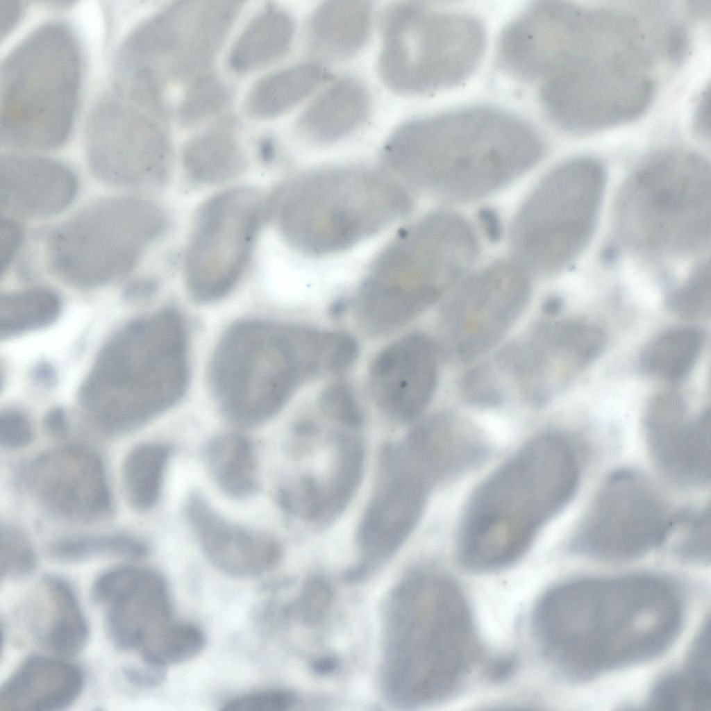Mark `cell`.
I'll return each mask as SVG.
<instances>
[{"label": "cell", "instance_id": "obj_58", "mask_svg": "<svg viewBox=\"0 0 711 711\" xmlns=\"http://www.w3.org/2000/svg\"><path fill=\"white\" fill-rule=\"evenodd\" d=\"M516 661L511 657H503L492 662L487 667L488 678L501 681L509 678L515 671Z\"/></svg>", "mask_w": 711, "mask_h": 711}, {"label": "cell", "instance_id": "obj_47", "mask_svg": "<svg viewBox=\"0 0 711 711\" xmlns=\"http://www.w3.org/2000/svg\"><path fill=\"white\" fill-rule=\"evenodd\" d=\"M321 410L338 422L351 428L360 426L363 415L352 388L338 381L328 385L321 393Z\"/></svg>", "mask_w": 711, "mask_h": 711}, {"label": "cell", "instance_id": "obj_15", "mask_svg": "<svg viewBox=\"0 0 711 711\" xmlns=\"http://www.w3.org/2000/svg\"><path fill=\"white\" fill-rule=\"evenodd\" d=\"M267 215V200L252 187L224 190L201 206L185 258L186 287L194 301L215 302L235 287Z\"/></svg>", "mask_w": 711, "mask_h": 711}, {"label": "cell", "instance_id": "obj_6", "mask_svg": "<svg viewBox=\"0 0 711 711\" xmlns=\"http://www.w3.org/2000/svg\"><path fill=\"white\" fill-rule=\"evenodd\" d=\"M329 331L262 319L231 326L209 366V383L220 410L243 427L276 415L306 381L328 372Z\"/></svg>", "mask_w": 711, "mask_h": 711}, {"label": "cell", "instance_id": "obj_4", "mask_svg": "<svg viewBox=\"0 0 711 711\" xmlns=\"http://www.w3.org/2000/svg\"><path fill=\"white\" fill-rule=\"evenodd\" d=\"M580 470L577 451L565 435L550 433L530 441L471 497L459 534L462 564L485 572L518 560L571 500Z\"/></svg>", "mask_w": 711, "mask_h": 711}, {"label": "cell", "instance_id": "obj_50", "mask_svg": "<svg viewBox=\"0 0 711 711\" xmlns=\"http://www.w3.org/2000/svg\"><path fill=\"white\" fill-rule=\"evenodd\" d=\"M33 429L27 417L22 412L8 410L0 418V443L6 449H19L33 440Z\"/></svg>", "mask_w": 711, "mask_h": 711}, {"label": "cell", "instance_id": "obj_60", "mask_svg": "<svg viewBox=\"0 0 711 711\" xmlns=\"http://www.w3.org/2000/svg\"><path fill=\"white\" fill-rule=\"evenodd\" d=\"M35 378L42 384H51L54 380V371L50 366L47 365H39L35 372Z\"/></svg>", "mask_w": 711, "mask_h": 711}, {"label": "cell", "instance_id": "obj_45", "mask_svg": "<svg viewBox=\"0 0 711 711\" xmlns=\"http://www.w3.org/2000/svg\"><path fill=\"white\" fill-rule=\"evenodd\" d=\"M669 308L686 319H699L710 311V275L709 262L692 271L687 280L668 298Z\"/></svg>", "mask_w": 711, "mask_h": 711}, {"label": "cell", "instance_id": "obj_62", "mask_svg": "<svg viewBox=\"0 0 711 711\" xmlns=\"http://www.w3.org/2000/svg\"><path fill=\"white\" fill-rule=\"evenodd\" d=\"M259 153L261 159L264 162H269L271 161L275 154V148L274 142L269 138L264 139L260 143Z\"/></svg>", "mask_w": 711, "mask_h": 711}, {"label": "cell", "instance_id": "obj_28", "mask_svg": "<svg viewBox=\"0 0 711 711\" xmlns=\"http://www.w3.org/2000/svg\"><path fill=\"white\" fill-rule=\"evenodd\" d=\"M81 668L60 658L34 655L24 660L0 691L1 710L49 711L64 709L80 696Z\"/></svg>", "mask_w": 711, "mask_h": 711}, {"label": "cell", "instance_id": "obj_3", "mask_svg": "<svg viewBox=\"0 0 711 711\" xmlns=\"http://www.w3.org/2000/svg\"><path fill=\"white\" fill-rule=\"evenodd\" d=\"M383 684L395 703L444 700L462 684L478 656L468 602L450 578L421 572L399 583L384 614Z\"/></svg>", "mask_w": 711, "mask_h": 711}, {"label": "cell", "instance_id": "obj_48", "mask_svg": "<svg viewBox=\"0 0 711 711\" xmlns=\"http://www.w3.org/2000/svg\"><path fill=\"white\" fill-rule=\"evenodd\" d=\"M296 701L291 692L283 689H267L235 697L226 701L221 708L224 711H284L292 708Z\"/></svg>", "mask_w": 711, "mask_h": 711}, {"label": "cell", "instance_id": "obj_54", "mask_svg": "<svg viewBox=\"0 0 711 711\" xmlns=\"http://www.w3.org/2000/svg\"><path fill=\"white\" fill-rule=\"evenodd\" d=\"M709 90L701 94L694 116V128L696 134L703 139L710 135V100Z\"/></svg>", "mask_w": 711, "mask_h": 711}, {"label": "cell", "instance_id": "obj_53", "mask_svg": "<svg viewBox=\"0 0 711 711\" xmlns=\"http://www.w3.org/2000/svg\"><path fill=\"white\" fill-rule=\"evenodd\" d=\"M477 216L480 228L488 240L491 242L499 241L502 237L503 226L496 210L490 207L482 208Z\"/></svg>", "mask_w": 711, "mask_h": 711}, {"label": "cell", "instance_id": "obj_64", "mask_svg": "<svg viewBox=\"0 0 711 711\" xmlns=\"http://www.w3.org/2000/svg\"><path fill=\"white\" fill-rule=\"evenodd\" d=\"M348 303L346 301L340 300L337 301L332 307L331 310L333 316H340L347 307Z\"/></svg>", "mask_w": 711, "mask_h": 711}, {"label": "cell", "instance_id": "obj_16", "mask_svg": "<svg viewBox=\"0 0 711 711\" xmlns=\"http://www.w3.org/2000/svg\"><path fill=\"white\" fill-rule=\"evenodd\" d=\"M165 124L111 90L92 106L84 127L89 167L99 181L151 190L168 180L172 164Z\"/></svg>", "mask_w": 711, "mask_h": 711}, {"label": "cell", "instance_id": "obj_24", "mask_svg": "<svg viewBox=\"0 0 711 711\" xmlns=\"http://www.w3.org/2000/svg\"><path fill=\"white\" fill-rule=\"evenodd\" d=\"M527 344L512 354L511 369L524 396L536 405L546 403L567 376L598 356L593 327L565 321L539 327Z\"/></svg>", "mask_w": 711, "mask_h": 711}, {"label": "cell", "instance_id": "obj_44", "mask_svg": "<svg viewBox=\"0 0 711 711\" xmlns=\"http://www.w3.org/2000/svg\"><path fill=\"white\" fill-rule=\"evenodd\" d=\"M710 685L687 671L661 679L653 688L650 705L664 710H705L710 705Z\"/></svg>", "mask_w": 711, "mask_h": 711}, {"label": "cell", "instance_id": "obj_29", "mask_svg": "<svg viewBox=\"0 0 711 711\" xmlns=\"http://www.w3.org/2000/svg\"><path fill=\"white\" fill-rule=\"evenodd\" d=\"M371 99L365 84L353 76L338 78L300 115L296 128L310 144L328 145L353 133L365 122Z\"/></svg>", "mask_w": 711, "mask_h": 711}, {"label": "cell", "instance_id": "obj_33", "mask_svg": "<svg viewBox=\"0 0 711 711\" xmlns=\"http://www.w3.org/2000/svg\"><path fill=\"white\" fill-rule=\"evenodd\" d=\"M183 162L187 174L201 183H221L240 175L246 159L233 122L221 121L192 138L183 149Z\"/></svg>", "mask_w": 711, "mask_h": 711}, {"label": "cell", "instance_id": "obj_8", "mask_svg": "<svg viewBox=\"0 0 711 711\" xmlns=\"http://www.w3.org/2000/svg\"><path fill=\"white\" fill-rule=\"evenodd\" d=\"M412 199L383 172L360 166L312 170L281 185L268 200L285 240L310 256L346 250L408 214Z\"/></svg>", "mask_w": 711, "mask_h": 711}, {"label": "cell", "instance_id": "obj_56", "mask_svg": "<svg viewBox=\"0 0 711 711\" xmlns=\"http://www.w3.org/2000/svg\"><path fill=\"white\" fill-rule=\"evenodd\" d=\"M687 48V37L685 30L680 26L671 29L668 37V54L674 61L681 60Z\"/></svg>", "mask_w": 711, "mask_h": 711}, {"label": "cell", "instance_id": "obj_20", "mask_svg": "<svg viewBox=\"0 0 711 711\" xmlns=\"http://www.w3.org/2000/svg\"><path fill=\"white\" fill-rule=\"evenodd\" d=\"M91 598L106 606V628L115 647L140 656L173 621L167 585L147 567L122 565L106 571L94 580Z\"/></svg>", "mask_w": 711, "mask_h": 711}, {"label": "cell", "instance_id": "obj_26", "mask_svg": "<svg viewBox=\"0 0 711 711\" xmlns=\"http://www.w3.org/2000/svg\"><path fill=\"white\" fill-rule=\"evenodd\" d=\"M386 471L388 482L367 510L359 534L362 563L371 569L392 555L412 529L430 486L408 467Z\"/></svg>", "mask_w": 711, "mask_h": 711}, {"label": "cell", "instance_id": "obj_11", "mask_svg": "<svg viewBox=\"0 0 711 711\" xmlns=\"http://www.w3.org/2000/svg\"><path fill=\"white\" fill-rule=\"evenodd\" d=\"M242 7L237 1H179L156 11L119 44L112 83L128 94L165 92L172 80L205 73Z\"/></svg>", "mask_w": 711, "mask_h": 711}, {"label": "cell", "instance_id": "obj_21", "mask_svg": "<svg viewBox=\"0 0 711 711\" xmlns=\"http://www.w3.org/2000/svg\"><path fill=\"white\" fill-rule=\"evenodd\" d=\"M24 478L37 501L57 517L89 522L111 511L103 461L87 447L70 445L46 452L30 463Z\"/></svg>", "mask_w": 711, "mask_h": 711}, {"label": "cell", "instance_id": "obj_52", "mask_svg": "<svg viewBox=\"0 0 711 711\" xmlns=\"http://www.w3.org/2000/svg\"><path fill=\"white\" fill-rule=\"evenodd\" d=\"M125 678L132 684L151 687L161 683L165 676V669L142 663V666L128 665L123 668Z\"/></svg>", "mask_w": 711, "mask_h": 711}, {"label": "cell", "instance_id": "obj_63", "mask_svg": "<svg viewBox=\"0 0 711 711\" xmlns=\"http://www.w3.org/2000/svg\"><path fill=\"white\" fill-rule=\"evenodd\" d=\"M562 306V301L559 296H549L544 302L543 311L549 315H553L558 313Z\"/></svg>", "mask_w": 711, "mask_h": 711}, {"label": "cell", "instance_id": "obj_1", "mask_svg": "<svg viewBox=\"0 0 711 711\" xmlns=\"http://www.w3.org/2000/svg\"><path fill=\"white\" fill-rule=\"evenodd\" d=\"M681 614L670 585L633 575L555 586L537 602L533 624L547 658L580 677L660 654L676 637Z\"/></svg>", "mask_w": 711, "mask_h": 711}, {"label": "cell", "instance_id": "obj_32", "mask_svg": "<svg viewBox=\"0 0 711 711\" xmlns=\"http://www.w3.org/2000/svg\"><path fill=\"white\" fill-rule=\"evenodd\" d=\"M295 33L293 17L285 10L269 7L242 31L228 56V65L237 73H249L283 58Z\"/></svg>", "mask_w": 711, "mask_h": 711}, {"label": "cell", "instance_id": "obj_35", "mask_svg": "<svg viewBox=\"0 0 711 711\" xmlns=\"http://www.w3.org/2000/svg\"><path fill=\"white\" fill-rule=\"evenodd\" d=\"M704 342V333L696 327L667 330L643 350L640 367L645 373L665 381L680 382L694 368Z\"/></svg>", "mask_w": 711, "mask_h": 711}, {"label": "cell", "instance_id": "obj_51", "mask_svg": "<svg viewBox=\"0 0 711 711\" xmlns=\"http://www.w3.org/2000/svg\"><path fill=\"white\" fill-rule=\"evenodd\" d=\"M0 253L1 274L8 269L23 242L24 231L22 224L12 217L1 218Z\"/></svg>", "mask_w": 711, "mask_h": 711}, {"label": "cell", "instance_id": "obj_59", "mask_svg": "<svg viewBox=\"0 0 711 711\" xmlns=\"http://www.w3.org/2000/svg\"><path fill=\"white\" fill-rule=\"evenodd\" d=\"M157 288V283L152 278H140L131 283L125 289L124 295L128 299H137L153 294Z\"/></svg>", "mask_w": 711, "mask_h": 711}, {"label": "cell", "instance_id": "obj_36", "mask_svg": "<svg viewBox=\"0 0 711 711\" xmlns=\"http://www.w3.org/2000/svg\"><path fill=\"white\" fill-rule=\"evenodd\" d=\"M206 458L215 480L226 494L242 499L256 492L255 455L246 437L238 433L215 437L206 446Z\"/></svg>", "mask_w": 711, "mask_h": 711}, {"label": "cell", "instance_id": "obj_10", "mask_svg": "<svg viewBox=\"0 0 711 711\" xmlns=\"http://www.w3.org/2000/svg\"><path fill=\"white\" fill-rule=\"evenodd\" d=\"M710 176L699 155L673 151L658 154L628 178L617 207L627 243L652 256H684L710 240Z\"/></svg>", "mask_w": 711, "mask_h": 711}, {"label": "cell", "instance_id": "obj_39", "mask_svg": "<svg viewBox=\"0 0 711 711\" xmlns=\"http://www.w3.org/2000/svg\"><path fill=\"white\" fill-rule=\"evenodd\" d=\"M60 308L58 295L47 289L3 295L0 301L1 337L8 338L45 327L56 319Z\"/></svg>", "mask_w": 711, "mask_h": 711}, {"label": "cell", "instance_id": "obj_5", "mask_svg": "<svg viewBox=\"0 0 711 711\" xmlns=\"http://www.w3.org/2000/svg\"><path fill=\"white\" fill-rule=\"evenodd\" d=\"M189 381L185 322L164 309L131 322L105 345L79 397L103 429L121 433L174 406Z\"/></svg>", "mask_w": 711, "mask_h": 711}, {"label": "cell", "instance_id": "obj_12", "mask_svg": "<svg viewBox=\"0 0 711 711\" xmlns=\"http://www.w3.org/2000/svg\"><path fill=\"white\" fill-rule=\"evenodd\" d=\"M605 183V169L594 158L572 159L552 169L514 217L512 258L531 276L565 269L592 235Z\"/></svg>", "mask_w": 711, "mask_h": 711}, {"label": "cell", "instance_id": "obj_18", "mask_svg": "<svg viewBox=\"0 0 711 711\" xmlns=\"http://www.w3.org/2000/svg\"><path fill=\"white\" fill-rule=\"evenodd\" d=\"M531 276L515 260H497L465 276L445 303L446 333L453 351L475 358L497 342L526 306Z\"/></svg>", "mask_w": 711, "mask_h": 711}, {"label": "cell", "instance_id": "obj_40", "mask_svg": "<svg viewBox=\"0 0 711 711\" xmlns=\"http://www.w3.org/2000/svg\"><path fill=\"white\" fill-rule=\"evenodd\" d=\"M148 551L143 542L124 535L72 536L56 541L49 548L51 557L67 562L97 557L138 559L146 556Z\"/></svg>", "mask_w": 711, "mask_h": 711}, {"label": "cell", "instance_id": "obj_9", "mask_svg": "<svg viewBox=\"0 0 711 711\" xmlns=\"http://www.w3.org/2000/svg\"><path fill=\"white\" fill-rule=\"evenodd\" d=\"M484 23L463 9L397 1L385 9L378 69L394 92L421 95L455 87L480 66Z\"/></svg>", "mask_w": 711, "mask_h": 711}, {"label": "cell", "instance_id": "obj_13", "mask_svg": "<svg viewBox=\"0 0 711 711\" xmlns=\"http://www.w3.org/2000/svg\"><path fill=\"white\" fill-rule=\"evenodd\" d=\"M167 226L164 211L149 200L135 196L103 199L49 233L47 265L71 285L99 287L131 272Z\"/></svg>", "mask_w": 711, "mask_h": 711}, {"label": "cell", "instance_id": "obj_55", "mask_svg": "<svg viewBox=\"0 0 711 711\" xmlns=\"http://www.w3.org/2000/svg\"><path fill=\"white\" fill-rule=\"evenodd\" d=\"M1 38L8 34L21 17L23 6L16 1H1Z\"/></svg>", "mask_w": 711, "mask_h": 711}, {"label": "cell", "instance_id": "obj_42", "mask_svg": "<svg viewBox=\"0 0 711 711\" xmlns=\"http://www.w3.org/2000/svg\"><path fill=\"white\" fill-rule=\"evenodd\" d=\"M231 99L230 90L217 76L203 73L192 80L178 110L179 123L192 126L221 112Z\"/></svg>", "mask_w": 711, "mask_h": 711}, {"label": "cell", "instance_id": "obj_57", "mask_svg": "<svg viewBox=\"0 0 711 711\" xmlns=\"http://www.w3.org/2000/svg\"><path fill=\"white\" fill-rule=\"evenodd\" d=\"M44 425L51 435L64 436L67 431V419L65 411L60 408L51 410L44 417Z\"/></svg>", "mask_w": 711, "mask_h": 711}, {"label": "cell", "instance_id": "obj_38", "mask_svg": "<svg viewBox=\"0 0 711 711\" xmlns=\"http://www.w3.org/2000/svg\"><path fill=\"white\" fill-rule=\"evenodd\" d=\"M170 449L165 444H139L128 454L123 466V480L128 501L139 511L157 503Z\"/></svg>", "mask_w": 711, "mask_h": 711}, {"label": "cell", "instance_id": "obj_27", "mask_svg": "<svg viewBox=\"0 0 711 711\" xmlns=\"http://www.w3.org/2000/svg\"><path fill=\"white\" fill-rule=\"evenodd\" d=\"M186 513L204 553L220 570L235 576H251L278 562L281 550L276 541L225 519L201 494H191Z\"/></svg>", "mask_w": 711, "mask_h": 711}, {"label": "cell", "instance_id": "obj_23", "mask_svg": "<svg viewBox=\"0 0 711 711\" xmlns=\"http://www.w3.org/2000/svg\"><path fill=\"white\" fill-rule=\"evenodd\" d=\"M651 455L662 472L677 483L703 486L710 480V412L689 418L674 392L654 396L644 419Z\"/></svg>", "mask_w": 711, "mask_h": 711}, {"label": "cell", "instance_id": "obj_7", "mask_svg": "<svg viewBox=\"0 0 711 711\" xmlns=\"http://www.w3.org/2000/svg\"><path fill=\"white\" fill-rule=\"evenodd\" d=\"M85 75L83 46L63 19L20 39L0 66V142L22 152L64 145L75 126Z\"/></svg>", "mask_w": 711, "mask_h": 711}, {"label": "cell", "instance_id": "obj_34", "mask_svg": "<svg viewBox=\"0 0 711 711\" xmlns=\"http://www.w3.org/2000/svg\"><path fill=\"white\" fill-rule=\"evenodd\" d=\"M317 63H303L268 74L253 84L244 108L251 117L267 119L290 110L329 78Z\"/></svg>", "mask_w": 711, "mask_h": 711}, {"label": "cell", "instance_id": "obj_37", "mask_svg": "<svg viewBox=\"0 0 711 711\" xmlns=\"http://www.w3.org/2000/svg\"><path fill=\"white\" fill-rule=\"evenodd\" d=\"M43 585L53 611L45 643L58 655H75L85 645L89 635L76 594L66 580L56 575L45 576Z\"/></svg>", "mask_w": 711, "mask_h": 711}, {"label": "cell", "instance_id": "obj_30", "mask_svg": "<svg viewBox=\"0 0 711 711\" xmlns=\"http://www.w3.org/2000/svg\"><path fill=\"white\" fill-rule=\"evenodd\" d=\"M373 6L368 1H327L312 12L306 30L308 51L322 62L348 60L367 44Z\"/></svg>", "mask_w": 711, "mask_h": 711}, {"label": "cell", "instance_id": "obj_17", "mask_svg": "<svg viewBox=\"0 0 711 711\" xmlns=\"http://www.w3.org/2000/svg\"><path fill=\"white\" fill-rule=\"evenodd\" d=\"M672 517L643 475L618 469L600 487L570 548L609 561L637 558L663 544Z\"/></svg>", "mask_w": 711, "mask_h": 711}, {"label": "cell", "instance_id": "obj_43", "mask_svg": "<svg viewBox=\"0 0 711 711\" xmlns=\"http://www.w3.org/2000/svg\"><path fill=\"white\" fill-rule=\"evenodd\" d=\"M204 633L195 625L172 622L157 640L143 663L166 669L169 665L187 661L203 649Z\"/></svg>", "mask_w": 711, "mask_h": 711}, {"label": "cell", "instance_id": "obj_61", "mask_svg": "<svg viewBox=\"0 0 711 711\" xmlns=\"http://www.w3.org/2000/svg\"><path fill=\"white\" fill-rule=\"evenodd\" d=\"M337 667V661L333 658L326 657L316 660L313 668L315 672L320 674H328L334 671Z\"/></svg>", "mask_w": 711, "mask_h": 711}, {"label": "cell", "instance_id": "obj_2", "mask_svg": "<svg viewBox=\"0 0 711 711\" xmlns=\"http://www.w3.org/2000/svg\"><path fill=\"white\" fill-rule=\"evenodd\" d=\"M537 128L512 112L470 105L400 125L382 152L384 165L415 190L468 203L508 186L546 152Z\"/></svg>", "mask_w": 711, "mask_h": 711}, {"label": "cell", "instance_id": "obj_41", "mask_svg": "<svg viewBox=\"0 0 711 711\" xmlns=\"http://www.w3.org/2000/svg\"><path fill=\"white\" fill-rule=\"evenodd\" d=\"M664 543L681 559L707 564L710 560V508H690L673 515Z\"/></svg>", "mask_w": 711, "mask_h": 711}, {"label": "cell", "instance_id": "obj_22", "mask_svg": "<svg viewBox=\"0 0 711 711\" xmlns=\"http://www.w3.org/2000/svg\"><path fill=\"white\" fill-rule=\"evenodd\" d=\"M438 350L427 335L414 332L396 340L373 360L369 387L381 411L409 422L426 409L438 380Z\"/></svg>", "mask_w": 711, "mask_h": 711}, {"label": "cell", "instance_id": "obj_31", "mask_svg": "<svg viewBox=\"0 0 711 711\" xmlns=\"http://www.w3.org/2000/svg\"><path fill=\"white\" fill-rule=\"evenodd\" d=\"M408 440L437 481L472 469L486 453L479 435L449 414L434 415L421 421L412 429Z\"/></svg>", "mask_w": 711, "mask_h": 711}, {"label": "cell", "instance_id": "obj_46", "mask_svg": "<svg viewBox=\"0 0 711 711\" xmlns=\"http://www.w3.org/2000/svg\"><path fill=\"white\" fill-rule=\"evenodd\" d=\"M37 557L26 535L12 526L1 527V578L17 579L31 574Z\"/></svg>", "mask_w": 711, "mask_h": 711}, {"label": "cell", "instance_id": "obj_19", "mask_svg": "<svg viewBox=\"0 0 711 711\" xmlns=\"http://www.w3.org/2000/svg\"><path fill=\"white\" fill-rule=\"evenodd\" d=\"M537 86L545 117L572 133L600 131L638 117L649 106L655 90L650 72L633 69L555 76Z\"/></svg>", "mask_w": 711, "mask_h": 711}, {"label": "cell", "instance_id": "obj_14", "mask_svg": "<svg viewBox=\"0 0 711 711\" xmlns=\"http://www.w3.org/2000/svg\"><path fill=\"white\" fill-rule=\"evenodd\" d=\"M480 253L476 233L460 215L428 214L402 230L378 255L366 278L428 308L463 278Z\"/></svg>", "mask_w": 711, "mask_h": 711}, {"label": "cell", "instance_id": "obj_25", "mask_svg": "<svg viewBox=\"0 0 711 711\" xmlns=\"http://www.w3.org/2000/svg\"><path fill=\"white\" fill-rule=\"evenodd\" d=\"M77 178L65 164L29 153L10 152L0 158L1 211L30 219L51 217L74 201Z\"/></svg>", "mask_w": 711, "mask_h": 711}, {"label": "cell", "instance_id": "obj_49", "mask_svg": "<svg viewBox=\"0 0 711 711\" xmlns=\"http://www.w3.org/2000/svg\"><path fill=\"white\" fill-rule=\"evenodd\" d=\"M332 598V592L326 582L310 580L303 590L299 609L303 621L310 624L319 621L326 613Z\"/></svg>", "mask_w": 711, "mask_h": 711}]
</instances>
